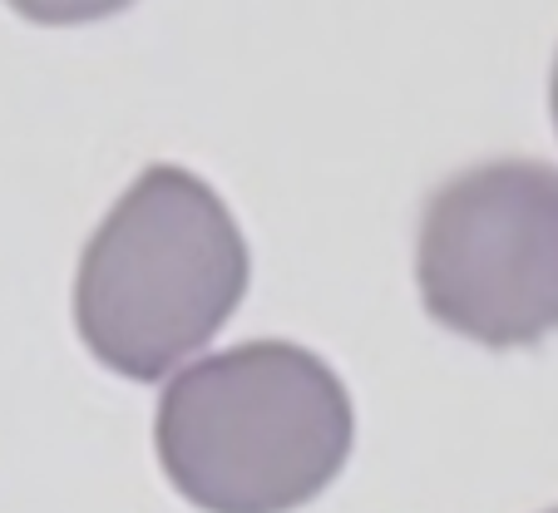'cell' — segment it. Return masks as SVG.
Segmentation results:
<instances>
[{"instance_id":"obj_1","label":"cell","mask_w":558,"mask_h":513,"mask_svg":"<svg viewBox=\"0 0 558 513\" xmlns=\"http://www.w3.org/2000/svg\"><path fill=\"white\" fill-rule=\"evenodd\" d=\"M351 395L322 356L287 341L203 356L158 400L169 484L203 513H292L351 454Z\"/></svg>"},{"instance_id":"obj_2","label":"cell","mask_w":558,"mask_h":513,"mask_svg":"<svg viewBox=\"0 0 558 513\" xmlns=\"http://www.w3.org/2000/svg\"><path fill=\"white\" fill-rule=\"evenodd\" d=\"M247 292L243 232L189 168L154 163L109 208L74 277L80 341L129 380H163Z\"/></svg>"},{"instance_id":"obj_3","label":"cell","mask_w":558,"mask_h":513,"mask_svg":"<svg viewBox=\"0 0 558 513\" xmlns=\"http://www.w3.org/2000/svg\"><path fill=\"white\" fill-rule=\"evenodd\" d=\"M425 312L480 346H534L558 331V168L499 158L450 179L421 218Z\"/></svg>"},{"instance_id":"obj_4","label":"cell","mask_w":558,"mask_h":513,"mask_svg":"<svg viewBox=\"0 0 558 513\" xmlns=\"http://www.w3.org/2000/svg\"><path fill=\"white\" fill-rule=\"evenodd\" d=\"M5 5L31 25H95L129 11L134 0H5Z\"/></svg>"},{"instance_id":"obj_5","label":"cell","mask_w":558,"mask_h":513,"mask_svg":"<svg viewBox=\"0 0 558 513\" xmlns=\"http://www.w3.org/2000/svg\"><path fill=\"white\" fill-rule=\"evenodd\" d=\"M548 109H554V124H558V60H554V74H548Z\"/></svg>"},{"instance_id":"obj_6","label":"cell","mask_w":558,"mask_h":513,"mask_svg":"<svg viewBox=\"0 0 558 513\" xmlns=\"http://www.w3.org/2000/svg\"><path fill=\"white\" fill-rule=\"evenodd\" d=\"M554 513H558V509H554Z\"/></svg>"}]
</instances>
